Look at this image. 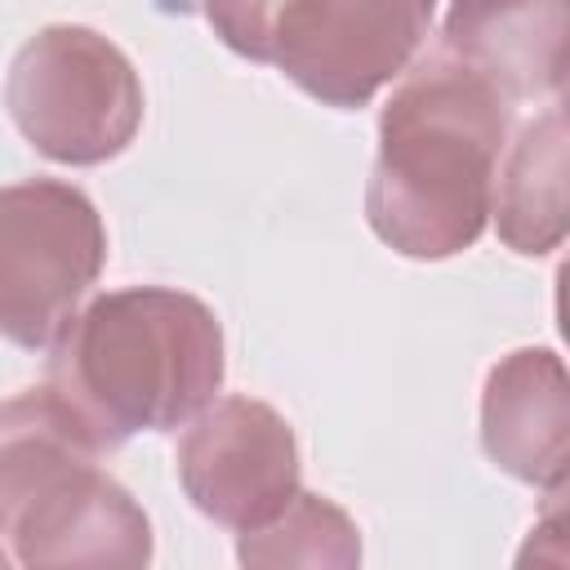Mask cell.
<instances>
[{
  "mask_svg": "<svg viewBox=\"0 0 570 570\" xmlns=\"http://www.w3.org/2000/svg\"><path fill=\"white\" fill-rule=\"evenodd\" d=\"M4 107L18 134L58 165H102L142 125L134 62L94 27H40L9 62Z\"/></svg>",
  "mask_w": 570,
  "mask_h": 570,
  "instance_id": "3957f363",
  "label": "cell"
},
{
  "mask_svg": "<svg viewBox=\"0 0 570 570\" xmlns=\"http://www.w3.org/2000/svg\"><path fill=\"white\" fill-rule=\"evenodd\" d=\"M102 445L89 423L45 383L0 401V534L40 499L98 463Z\"/></svg>",
  "mask_w": 570,
  "mask_h": 570,
  "instance_id": "30bf717a",
  "label": "cell"
},
{
  "mask_svg": "<svg viewBox=\"0 0 570 570\" xmlns=\"http://www.w3.org/2000/svg\"><path fill=\"white\" fill-rule=\"evenodd\" d=\"M494 169L490 218L499 240L525 258L552 254L566 236V111L552 102L517 129Z\"/></svg>",
  "mask_w": 570,
  "mask_h": 570,
  "instance_id": "8fae6325",
  "label": "cell"
},
{
  "mask_svg": "<svg viewBox=\"0 0 570 570\" xmlns=\"http://www.w3.org/2000/svg\"><path fill=\"white\" fill-rule=\"evenodd\" d=\"M512 102L445 49L401 71L365 187V218L405 258H454L490 223Z\"/></svg>",
  "mask_w": 570,
  "mask_h": 570,
  "instance_id": "6da1fadb",
  "label": "cell"
},
{
  "mask_svg": "<svg viewBox=\"0 0 570 570\" xmlns=\"http://www.w3.org/2000/svg\"><path fill=\"white\" fill-rule=\"evenodd\" d=\"M107 263L94 200L58 178L0 187V338L49 347Z\"/></svg>",
  "mask_w": 570,
  "mask_h": 570,
  "instance_id": "277c9868",
  "label": "cell"
},
{
  "mask_svg": "<svg viewBox=\"0 0 570 570\" xmlns=\"http://www.w3.org/2000/svg\"><path fill=\"white\" fill-rule=\"evenodd\" d=\"M441 49L508 102L561 94L566 0H450Z\"/></svg>",
  "mask_w": 570,
  "mask_h": 570,
  "instance_id": "ba28073f",
  "label": "cell"
},
{
  "mask_svg": "<svg viewBox=\"0 0 570 570\" xmlns=\"http://www.w3.org/2000/svg\"><path fill=\"white\" fill-rule=\"evenodd\" d=\"M178 481L200 517L254 530L298 494L294 428L254 396L209 401L178 441Z\"/></svg>",
  "mask_w": 570,
  "mask_h": 570,
  "instance_id": "8992f818",
  "label": "cell"
},
{
  "mask_svg": "<svg viewBox=\"0 0 570 570\" xmlns=\"http://www.w3.org/2000/svg\"><path fill=\"white\" fill-rule=\"evenodd\" d=\"M289 4L294 0H200V13L227 49L249 62H272Z\"/></svg>",
  "mask_w": 570,
  "mask_h": 570,
  "instance_id": "4fadbf2b",
  "label": "cell"
},
{
  "mask_svg": "<svg viewBox=\"0 0 570 570\" xmlns=\"http://www.w3.org/2000/svg\"><path fill=\"white\" fill-rule=\"evenodd\" d=\"M432 13L436 0H294L272 67L325 107H365L414 62Z\"/></svg>",
  "mask_w": 570,
  "mask_h": 570,
  "instance_id": "5b68a950",
  "label": "cell"
},
{
  "mask_svg": "<svg viewBox=\"0 0 570 570\" xmlns=\"http://www.w3.org/2000/svg\"><path fill=\"white\" fill-rule=\"evenodd\" d=\"M481 445L494 468L534 485L561 490L570 463V383L552 347L508 352L481 387Z\"/></svg>",
  "mask_w": 570,
  "mask_h": 570,
  "instance_id": "52a82bcc",
  "label": "cell"
},
{
  "mask_svg": "<svg viewBox=\"0 0 570 570\" xmlns=\"http://www.w3.org/2000/svg\"><path fill=\"white\" fill-rule=\"evenodd\" d=\"M223 325L183 289L125 285L76 307L49 343V387L102 450L169 432L223 387Z\"/></svg>",
  "mask_w": 570,
  "mask_h": 570,
  "instance_id": "7a4b0ae2",
  "label": "cell"
},
{
  "mask_svg": "<svg viewBox=\"0 0 570 570\" xmlns=\"http://www.w3.org/2000/svg\"><path fill=\"white\" fill-rule=\"evenodd\" d=\"M22 566H147L151 525L134 494L98 463L40 499L4 534Z\"/></svg>",
  "mask_w": 570,
  "mask_h": 570,
  "instance_id": "9c48e42d",
  "label": "cell"
},
{
  "mask_svg": "<svg viewBox=\"0 0 570 570\" xmlns=\"http://www.w3.org/2000/svg\"><path fill=\"white\" fill-rule=\"evenodd\" d=\"M236 557L245 566H356L361 534L338 503L298 490L272 521L240 530Z\"/></svg>",
  "mask_w": 570,
  "mask_h": 570,
  "instance_id": "7c38bea8",
  "label": "cell"
}]
</instances>
